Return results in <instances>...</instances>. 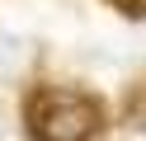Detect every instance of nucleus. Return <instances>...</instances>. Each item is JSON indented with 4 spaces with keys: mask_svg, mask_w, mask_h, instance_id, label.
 Segmentation results:
<instances>
[{
    "mask_svg": "<svg viewBox=\"0 0 146 141\" xmlns=\"http://www.w3.org/2000/svg\"><path fill=\"white\" fill-rule=\"evenodd\" d=\"M104 127V103L85 89L38 85L24 99V132L33 141H90Z\"/></svg>",
    "mask_w": 146,
    "mask_h": 141,
    "instance_id": "f257e3e1",
    "label": "nucleus"
},
{
    "mask_svg": "<svg viewBox=\"0 0 146 141\" xmlns=\"http://www.w3.org/2000/svg\"><path fill=\"white\" fill-rule=\"evenodd\" d=\"M113 5H123L127 19H146V0H113Z\"/></svg>",
    "mask_w": 146,
    "mask_h": 141,
    "instance_id": "f03ea898",
    "label": "nucleus"
}]
</instances>
